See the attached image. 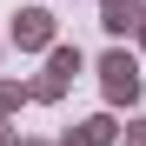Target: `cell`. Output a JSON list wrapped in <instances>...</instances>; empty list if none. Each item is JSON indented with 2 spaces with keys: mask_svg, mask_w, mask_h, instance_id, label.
Listing matches in <instances>:
<instances>
[{
  "mask_svg": "<svg viewBox=\"0 0 146 146\" xmlns=\"http://www.w3.org/2000/svg\"><path fill=\"white\" fill-rule=\"evenodd\" d=\"M133 86H139L133 66H126V60H106V93H126V100H133Z\"/></svg>",
  "mask_w": 146,
  "mask_h": 146,
  "instance_id": "6da1fadb",
  "label": "cell"
},
{
  "mask_svg": "<svg viewBox=\"0 0 146 146\" xmlns=\"http://www.w3.org/2000/svg\"><path fill=\"white\" fill-rule=\"evenodd\" d=\"M133 20H139L133 0H106V27H113V33H119V27H133Z\"/></svg>",
  "mask_w": 146,
  "mask_h": 146,
  "instance_id": "7a4b0ae2",
  "label": "cell"
},
{
  "mask_svg": "<svg viewBox=\"0 0 146 146\" xmlns=\"http://www.w3.org/2000/svg\"><path fill=\"white\" fill-rule=\"evenodd\" d=\"M20 40H46V13H20Z\"/></svg>",
  "mask_w": 146,
  "mask_h": 146,
  "instance_id": "3957f363",
  "label": "cell"
}]
</instances>
